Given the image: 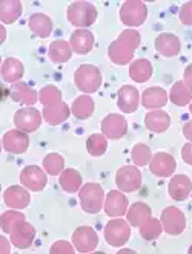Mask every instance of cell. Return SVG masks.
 Masks as SVG:
<instances>
[{
  "instance_id": "1",
  "label": "cell",
  "mask_w": 192,
  "mask_h": 254,
  "mask_svg": "<svg viewBox=\"0 0 192 254\" xmlns=\"http://www.w3.org/2000/svg\"><path fill=\"white\" fill-rule=\"evenodd\" d=\"M140 43V35L135 31H125L120 35L118 40L111 45L109 48V57L112 62L123 64L132 57V51Z\"/></svg>"
},
{
  "instance_id": "2",
  "label": "cell",
  "mask_w": 192,
  "mask_h": 254,
  "mask_svg": "<svg viewBox=\"0 0 192 254\" xmlns=\"http://www.w3.org/2000/svg\"><path fill=\"white\" fill-rule=\"evenodd\" d=\"M97 11L90 2H74L68 8V19L76 26H90L96 22Z\"/></svg>"
},
{
  "instance_id": "3",
  "label": "cell",
  "mask_w": 192,
  "mask_h": 254,
  "mask_svg": "<svg viewBox=\"0 0 192 254\" xmlns=\"http://www.w3.org/2000/svg\"><path fill=\"white\" fill-rule=\"evenodd\" d=\"M101 83V75L97 67L83 64L77 72H76V84L80 90L86 94H93L98 89Z\"/></svg>"
},
{
  "instance_id": "4",
  "label": "cell",
  "mask_w": 192,
  "mask_h": 254,
  "mask_svg": "<svg viewBox=\"0 0 192 254\" xmlns=\"http://www.w3.org/2000/svg\"><path fill=\"white\" fill-rule=\"evenodd\" d=\"M80 199H82V208L86 213L91 214L98 213L103 204V189L94 183L86 184L80 190Z\"/></svg>"
},
{
  "instance_id": "5",
  "label": "cell",
  "mask_w": 192,
  "mask_h": 254,
  "mask_svg": "<svg viewBox=\"0 0 192 254\" xmlns=\"http://www.w3.org/2000/svg\"><path fill=\"white\" fill-rule=\"evenodd\" d=\"M129 236H131L129 225L123 219H114L104 228V239L112 247L125 245L129 241Z\"/></svg>"
},
{
  "instance_id": "6",
  "label": "cell",
  "mask_w": 192,
  "mask_h": 254,
  "mask_svg": "<svg viewBox=\"0 0 192 254\" xmlns=\"http://www.w3.org/2000/svg\"><path fill=\"white\" fill-rule=\"evenodd\" d=\"M121 22L128 26H138L146 19V6L143 2H126L120 11Z\"/></svg>"
},
{
  "instance_id": "7",
  "label": "cell",
  "mask_w": 192,
  "mask_h": 254,
  "mask_svg": "<svg viewBox=\"0 0 192 254\" xmlns=\"http://www.w3.org/2000/svg\"><path fill=\"white\" fill-rule=\"evenodd\" d=\"M117 186L120 190L123 191H134L140 187L142 184V175L135 167L132 166H126V167H121L117 172Z\"/></svg>"
},
{
  "instance_id": "8",
  "label": "cell",
  "mask_w": 192,
  "mask_h": 254,
  "mask_svg": "<svg viewBox=\"0 0 192 254\" xmlns=\"http://www.w3.org/2000/svg\"><path fill=\"white\" fill-rule=\"evenodd\" d=\"M162 222L168 234H180L186 227V219L183 213L176 207H168L162 213Z\"/></svg>"
},
{
  "instance_id": "9",
  "label": "cell",
  "mask_w": 192,
  "mask_h": 254,
  "mask_svg": "<svg viewBox=\"0 0 192 254\" xmlns=\"http://www.w3.org/2000/svg\"><path fill=\"white\" fill-rule=\"evenodd\" d=\"M126 120L120 115H108L106 118L103 120L101 123V129H103V133L112 138V139H118L121 138L125 133H126Z\"/></svg>"
},
{
  "instance_id": "10",
  "label": "cell",
  "mask_w": 192,
  "mask_h": 254,
  "mask_svg": "<svg viewBox=\"0 0 192 254\" xmlns=\"http://www.w3.org/2000/svg\"><path fill=\"white\" fill-rule=\"evenodd\" d=\"M73 239H74L77 250L82 253H90L97 247V234L90 227H80L74 233Z\"/></svg>"
},
{
  "instance_id": "11",
  "label": "cell",
  "mask_w": 192,
  "mask_h": 254,
  "mask_svg": "<svg viewBox=\"0 0 192 254\" xmlns=\"http://www.w3.org/2000/svg\"><path fill=\"white\" fill-rule=\"evenodd\" d=\"M128 208V199L123 193L120 191H109L104 204V211L109 217H118L123 216Z\"/></svg>"
},
{
  "instance_id": "12",
  "label": "cell",
  "mask_w": 192,
  "mask_h": 254,
  "mask_svg": "<svg viewBox=\"0 0 192 254\" xmlns=\"http://www.w3.org/2000/svg\"><path fill=\"white\" fill-rule=\"evenodd\" d=\"M176 167V159L168 153H157L151 161V172L157 176H171Z\"/></svg>"
},
{
  "instance_id": "13",
  "label": "cell",
  "mask_w": 192,
  "mask_h": 254,
  "mask_svg": "<svg viewBox=\"0 0 192 254\" xmlns=\"http://www.w3.org/2000/svg\"><path fill=\"white\" fill-rule=\"evenodd\" d=\"M192 190V183L191 179L185 175H179L176 178L171 179L169 183V194L172 199L176 201H185V199L189 196Z\"/></svg>"
},
{
  "instance_id": "14",
  "label": "cell",
  "mask_w": 192,
  "mask_h": 254,
  "mask_svg": "<svg viewBox=\"0 0 192 254\" xmlns=\"http://www.w3.org/2000/svg\"><path fill=\"white\" fill-rule=\"evenodd\" d=\"M40 114L36 109H22V111L17 112L15 115V123L20 129L26 130V132H32L36 130L40 126Z\"/></svg>"
},
{
  "instance_id": "15",
  "label": "cell",
  "mask_w": 192,
  "mask_h": 254,
  "mask_svg": "<svg viewBox=\"0 0 192 254\" xmlns=\"http://www.w3.org/2000/svg\"><path fill=\"white\" fill-rule=\"evenodd\" d=\"M118 107L123 112L131 114L138 107V92L132 86H123L118 92Z\"/></svg>"
},
{
  "instance_id": "16",
  "label": "cell",
  "mask_w": 192,
  "mask_h": 254,
  "mask_svg": "<svg viewBox=\"0 0 192 254\" xmlns=\"http://www.w3.org/2000/svg\"><path fill=\"white\" fill-rule=\"evenodd\" d=\"M22 183L34 191H40L46 184V176L39 167H26L22 172Z\"/></svg>"
},
{
  "instance_id": "17",
  "label": "cell",
  "mask_w": 192,
  "mask_h": 254,
  "mask_svg": "<svg viewBox=\"0 0 192 254\" xmlns=\"http://www.w3.org/2000/svg\"><path fill=\"white\" fill-rule=\"evenodd\" d=\"M155 48L160 54H163L165 57H172L177 56L180 51V42L176 35L172 34H162L155 40Z\"/></svg>"
},
{
  "instance_id": "18",
  "label": "cell",
  "mask_w": 192,
  "mask_h": 254,
  "mask_svg": "<svg viewBox=\"0 0 192 254\" xmlns=\"http://www.w3.org/2000/svg\"><path fill=\"white\" fill-rule=\"evenodd\" d=\"M94 46V35L86 31V29H79L71 35V48L77 54H86L90 52Z\"/></svg>"
},
{
  "instance_id": "19",
  "label": "cell",
  "mask_w": 192,
  "mask_h": 254,
  "mask_svg": "<svg viewBox=\"0 0 192 254\" xmlns=\"http://www.w3.org/2000/svg\"><path fill=\"white\" fill-rule=\"evenodd\" d=\"M168 101V95L162 87H149L143 92L142 103L146 109H159L165 106Z\"/></svg>"
},
{
  "instance_id": "20",
  "label": "cell",
  "mask_w": 192,
  "mask_h": 254,
  "mask_svg": "<svg viewBox=\"0 0 192 254\" xmlns=\"http://www.w3.org/2000/svg\"><path fill=\"white\" fill-rule=\"evenodd\" d=\"M5 147L12 153H22L28 147V136L20 132H8L5 135Z\"/></svg>"
},
{
  "instance_id": "21",
  "label": "cell",
  "mask_w": 192,
  "mask_h": 254,
  "mask_svg": "<svg viewBox=\"0 0 192 254\" xmlns=\"http://www.w3.org/2000/svg\"><path fill=\"white\" fill-rule=\"evenodd\" d=\"M149 219H151V208L142 202L132 205L129 213H128V221L135 227H142Z\"/></svg>"
},
{
  "instance_id": "22",
  "label": "cell",
  "mask_w": 192,
  "mask_h": 254,
  "mask_svg": "<svg viewBox=\"0 0 192 254\" xmlns=\"http://www.w3.org/2000/svg\"><path fill=\"white\" fill-rule=\"evenodd\" d=\"M145 123H146L148 129L152 132H165L169 126V117L165 112L155 111V112H151L146 115Z\"/></svg>"
},
{
  "instance_id": "23",
  "label": "cell",
  "mask_w": 192,
  "mask_h": 254,
  "mask_svg": "<svg viewBox=\"0 0 192 254\" xmlns=\"http://www.w3.org/2000/svg\"><path fill=\"white\" fill-rule=\"evenodd\" d=\"M5 199L9 207L23 208L29 204V194L20 187H9V190L5 193Z\"/></svg>"
},
{
  "instance_id": "24",
  "label": "cell",
  "mask_w": 192,
  "mask_h": 254,
  "mask_svg": "<svg viewBox=\"0 0 192 254\" xmlns=\"http://www.w3.org/2000/svg\"><path fill=\"white\" fill-rule=\"evenodd\" d=\"M129 74H131L132 80H135L138 83H145L146 80H149V77L152 74V66L148 60H137L131 64Z\"/></svg>"
},
{
  "instance_id": "25",
  "label": "cell",
  "mask_w": 192,
  "mask_h": 254,
  "mask_svg": "<svg viewBox=\"0 0 192 254\" xmlns=\"http://www.w3.org/2000/svg\"><path fill=\"white\" fill-rule=\"evenodd\" d=\"M29 25H31L32 31L37 35H40V37H48L52 31L51 19L45 14H34L29 20Z\"/></svg>"
},
{
  "instance_id": "26",
  "label": "cell",
  "mask_w": 192,
  "mask_h": 254,
  "mask_svg": "<svg viewBox=\"0 0 192 254\" xmlns=\"http://www.w3.org/2000/svg\"><path fill=\"white\" fill-rule=\"evenodd\" d=\"M49 57L52 62H56V63L66 62V60H69V57H71V48H69V45L66 42L57 40L49 48Z\"/></svg>"
},
{
  "instance_id": "27",
  "label": "cell",
  "mask_w": 192,
  "mask_h": 254,
  "mask_svg": "<svg viewBox=\"0 0 192 254\" xmlns=\"http://www.w3.org/2000/svg\"><path fill=\"white\" fill-rule=\"evenodd\" d=\"M94 111V101L90 98V97H80L76 100L74 106H73V112L77 118H82V120H86V118H90L91 114Z\"/></svg>"
},
{
  "instance_id": "28",
  "label": "cell",
  "mask_w": 192,
  "mask_h": 254,
  "mask_svg": "<svg viewBox=\"0 0 192 254\" xmlns=\"http://www.w3.org/2000/svg\"><path fill=\"white\" fill-rule=\"evenodd\" d=\"M80 183H82V178H80L79 172H76L73 169L71 170H66L62 175V178H60V184H62L63 190L65 191H69V193L77 191L79 187H80Z\"/></svg>"
},
{
  "instance_id": "29",
  "label": "cell",
  "mask_w": 192,
  "mask_h": 254,
  "mask_svg": "<svg viewBox=\"0 0 192 254\" xmlns=\"http://www.w3.org/2000/svg\"><path fill=\"white\" fill-rule=\"evenodd\" d=\"M192 98V90L185 87L183 83H177L176 86L172 87V92H171V100L179 104V106H185L191 101Z\"/></svg>"
},
{
  "instance_id": "30",
  "label": "cell",
  "mask_w": 192,
  "mask_h": 254,
  "mask_svg": "<svg viewBox=\"0 0 192 254\" xmlns=\"http://www.w3.org/2000/svg\"><path fill=\"white\" fill-rule=\"evenodd\" d=\"M106 139H104L101 135L98 133H94L90 136L88 139V152L93 155V156H101L104 152H106Z\"/></svg>"
},
{
  "instance_id": "31",
  "label": "cell",
  "mask_w": 192,
  "mask_h": 254,
  "mask_svg": "<svg viewBox=\"0 0 192 254\" xmlns=\"http://www.w3.org/2000/svg\"><path fill=\"white\" fill-rule=\"evenodd\" d=\"M140 231H142V236L146 241H154L157 236L162 233V227H160L159 221L151 219V221H148V222H145L142 225Z\"/></svg>"
},
{
  "instance_id": "32",
  "label": "cell",
  "mask_w": 192,
  "mask_h": 254,
  "mask_svg": "<svg viewBox=\"0 0 192 254\" xmlns=\"http://www.w3.org/2000/svg\"><path fill=\"white\" fill-rule=\"evenodd\" d=\"M149 158H151V150L146 146H143V144H137L132 149V159L137 166H146Z\"/></svg>"
},
{
  "instance_id": "33",
  "label": "cell",
  "mask_w": 192,
  "mask_h": 254,
  "mask_svg": "<svg viewBox=\"0 0 192 254\" xmlns=\"http://www.w3.org/2000/svg\"><path fill=\"white\" fill-rule=\"evenodd\" d=\"M63 158L56 155V153H52V155H48L43 161V164H45V169L52 173V175H57L62 169H63Z\"/></svg>"
},
{
  "instance_id": "34",
  "label": "cell",
  "mask_w": 192,
  "mask_h": 254,
  "mask_svg": "<svg viewBox=\"0 0 192 254\" xmlns=\"http://www.w3.org/2000/svg\"><path fill=\"white\" fill-rule=\"evenodd\" d=\"M57 247H52L51 248V253H74V250L71 248L69 244H63V242H59L56 244Z\"/></svg>"
},
{
  "instance_id": "35",
  "label": "cell",
  "mask_w": 192,
  "mask_h": 254,
  "mask_svg": "<svg viewBox=\"0 0 192 254\" xmlns=\"http://www.w3.org/2000/svg\"><path fill=\"white\" fill-rule=\"evenodd\" d=\"M182 156H183V159L188 162V164L192 166V144H186V146L183 147Z\"/></svg>"
},
{
  "instance_id": "36",
  "label": "cell",
  "mask_w": 192,
  "mask_h": 254,
  "mask_svg": "<svg viewBox=\"0 0 192 254\" xmlns=\"http://www.w3.org/2000/svg\"><path fill=\"white\" fill-rule=\"evenodd\" d=\"M185 81H186V84L192 89V64L186 69V72H185Z\"/></svg>"
},
{
  "instance_id": "37",
  "label": "cell",
  "mask_w": 192,
  "mask_h": 254,
  "mask_svg": "<svg viewBox=\"0 0 192 254\" xmlns=\"http://www.w3.org/2000/svg\"><path fill=\"white\" fill-rule=\"evenodd\" d=\"M183 133H185V136H186V138L192 139V121H191V123H188V124L183 127Z\"/></svg>"
},
{
  "instance_id": "38",
  "label": "cell",
  "mask_w": 192,
  "mask_h": 254,
  "mask_svg": "<svg viewBox=\"0 0 192 254\" xmlns=\"http://www.w3.org/2000/svg\"><path fill=\"white\" fill-rule=\"evenodd\" d=\"M189 253H192V247H191V248H189Z\"/></svg>"
},
{
  "instance_id": "39",
  "label": "cell",
  "mask_w": 192,
  "mask_h": 254,
  "mask_svg": "<svg viewBox=\"0 0 192 254\" xmlns=\"http://www.w3.org/2000/svg\"><path fill=\"white\" fill-rule=\"evenodd\" d=\"M191 112H192V104H191Z\"/></svg>"
}]
</instances>
